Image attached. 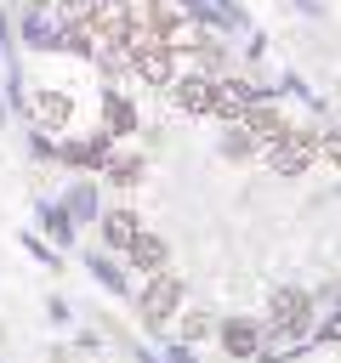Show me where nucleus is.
Masks as SVG:
<instances>
[{
  "instance_id": "nucleus-1",
  "label": "nucleus",
  "mask_w": 341,
  "mask_h": 363,
  "mask_svg": "<svg viewBox=\"0 0 341 363\" xmlns=\"http://www.w3.org/2000/svg\"><path fill=\"white\" fill-rule=\"evenodd\" d=\"M176 306H182V272L159 267L148 278V289H142V318L148 323H165V318H176Z\"/></svg>"
},
{
  "instance_id": "nucleus-2",
  "label": "nucleus",
  "mask_w": 341,
  "mask_h": 363,
  "mask_svg": "<svg viewBox=\"0 0 341 363\" xmlns=\"http://www.w3.org/2000/svg\"><path fill=\"white\" fill-rule=\"evenodd\" d=\"M170 96H176V108H188V113H216V79H210V74H182V79H170Z\"/></svg>"
},
{
  "instance_id": "nucleus-3",
  "label": "nucleus",
  "mask_w": 341,
  "mask_h": 363,
  "mask_svg": "<svg viewBox=\"0 0 341 363\" xmlns=\"http://www.w3.org/2000/svg\"><path fill=\"white\" fill-rule=\"evenodd\" d=\"M307 318H313V301L301 289H273V323L278 329H301Z\"/></svg>"
},
{
  "instance_id": "nucleus-4",
  "label": "nucleus",
  "mask_w": 341,
  "mask_h": 363,
  "mask_svg": "<svg viewBox=\"0 0 341 363\" xmlns=\"http://www.w3.org/2000/svg\"><path fill=\"white\" fill-rule=\"evenodd\" d=\"M125 255H131V267H136L142 278H153V272L165 267V238H153V233H136V238L125 244Z\"/></svg>"
},
{
  "instance_id": "nucleus-5",
  "label": "nucleus",
  "mask_w": 341,
  "mask_h": 363,
  "mask_svg": "<svg viewBox=\"0 0 341 363\" xmlns=\"http://www.w3.org/2000/svg\"><path fill=\"white\" fill-rule=\"evenodd\" d=\"M222 346H227V357H256V346H261V329H256L250 318H233V323L222 329Z\"/></svg>"
},
{
  "instance_id": "nucleus-6",
  "label": "nucleus",
  "mask_w": 341,
  "mask_h": 363,
  "mask_svg": "<svg viewBox=\"0 0 341 363\" xmlns=\"http://www.w3.org/2000/svg\"><path fill=\"white\" fill-rule=\"evenodd\" d=\"M136 233H142V221H136L131 210H108V216H102V238H108L114 250H125Z\"/></svg>"
},
{
  "instance_id": "nucleus-7",
  "label": "nucleus",
  "mask_w": 341,
  "mask_h": 363,
  "mask_svg": "<svg viewBox=\"0 0 341 363\" xmlns=\"http://www.w3.org/2000/svg\"><path fill=\"white\" fill-rule=\"evenodd\" d=\"M205 335H210V312H182L176 340H205Z\"/></svg>"
},
{
  "instance_id": "nucleus-8",
  "label": "nucleus",
  "mask_w": 341,
  "mask_h": 363,
  "mask_svg": "<svg viewBox=\"0 0 341 363\" xmlns=\"http://www.w3.org/2000/svg\"><path fill=\"white\" fill-rule=\"evenodd\" d=\"M108 176H114V182H136V176H142V159L119 153V159H108Z\"/></svg>"
},
{
  "instance_id": "nucleus-9",
  "label": "nucleus",
  "mask_w": 341,
  "mask_h": 363,
  "mask_svg": "<svg viewBox=\"0 0 341 363\" xmlns=\"http://www.w3.org/2000/svg\"><path fill=\"white\" fill-rule=\"evenodd\" d=\"M108 119H114V130H125V125H131V108H125V96H108Z\"/></svg>"
},
{
  "instance_id": "nucleus-10",
  "label": "nucleus",
  "mask_w": 341,
  "mask_h": 363,
  "mask_svg": "<svg viewBox=\"0 0 341 363\" xmlns=\"http://www.w3.org/2000/svg\"><path fill=\"white\" fill-rule=\"evenodd\" d=\"M159 6H170V11H182V17L193 11V0H159Z\"/></svg>"
}]
</instances>
